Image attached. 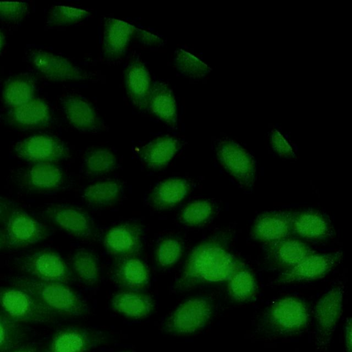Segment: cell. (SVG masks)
I'll use <instances>...</instances> for the list:
<instances>
[{
    "label": "cell",
    "instance_id": "6da1fadb",
    "mask_svg": "<svg viewBox=\"0 0 352 352\" xmlns=\"http://www.w3.org/2000/svg\"><path fill=\"white\" fill-rule=\"evenodd\" d=\"M228 238L216 234L189 253L173 290L182 292L203 284L228 281L244 264L231 252Z\"/></svg>",
    "mask_w": 352,
    "mask_h": 352
},
{
    "label": "cell",
    "instance_id": "7a4b0ae2",
    "mask_svg": "<svg viewBox=\"0 0 352 352\" xmlns=\"http://www.w3.org/2000/svg\"><path fill=\"white\" fill-rule=\"evenodd\" d=\"M12 283L28 291L54 316L80 317L88 313L87 303L65 283L43 281L27 276L14 277Z\"/></svg>",
    "mask_w": 352,
    "mask_h": 352
},
{
    "label": "cell",
    "instance_id": "3957f363",
    "mask_svg": "<svg viewBox=\"0 0 352 352\" xmlns=\"http://www.w3.org/2000/svg\"><path fill=\"white\" fill-rule=\"evenodd\" d=\"M213 313L212 301L204 296H194L179 303L166 317L163 330L175 336L195 333L204 328Z\"/></svg>",
    "mask_w": 352,
    "mask_h": 352
},
{
    "label": "cell",
    "instance_id": "277c9868",
    "mask_svg": "<svg viewBox=\"0 0 352 352\" xmlns=\"http://www.w3.org/2000/svg\"><path fill=\"white\" fill-rule=\"evenodd\" d=\"M309 314L300 298L285 296L274 302L265 312L264 327L271 333L290 336L303 330L307 325Z\"/></svg>",
    "mask_w": 352,
    "mask_h": 352
},
{
    "label": "cell",
    "instance_id": "5b68a950",
    "mask_svg": "<svg viewBox=\"0 0 352 352\" xmlns=\"http://www.w3.org/2000/svg\"><path fill=\"white\" fill-rule=\"evenodd\" d=\"M0 307L20 323H47L55 316L28 291L13 285L0 287Z\"/></svg>",
    "mask_w": 352,
    "mask_h": 352
},
{
    "label": "cell",
    "instance_id": "8992f818",
    "mask_svg": "<svg viewBox=\"0 0 352 352\" xmlns=\"http://www.w3.org/2000/svg\"><path fill=\"white\" fill-rule=\"evenodd\" d=\"M6 245L12 249L25 248L45 239L49 228L21 209L10 210L3 232Z\"/></svg>",
    "mask_w": 352,
    "mask_h": 352
},
{
    "label": "cell",
    "instance_id": "52a82bcc",
    "mask_svg": "<svg viewBox=\"0 0 352 352\" xmlns=\"http://www.w3.org/2000/svg\"><path fill=\"white\" fill-rule=\"evenodd\" d=\"M18 265L27 276L39 280L66 283L72 276L61 256L48 249L27 254L19 260Z\"/></svg>",
    "mask_w": 352,
    "mask_h": 352
},
{
    "label": "cell",
    "instance_id": "ba28073f",
    "mask_svg": "<svg viewBox=\"0 0 352 352\" xmlns=\"http://www.w3.org/2000/svg\"><path fill=\"white\" fill-rule=\"evenodd\" d=\"M344 287L336 285L327 291L314 309L316 343L320 349L329 343L342 314Z\"/></svg>",
    "mask_w": 352,
    "mask_h": 352
},
{
    "label": "cell",
    "instance_id": "9c48e42d",
    "mask_svg": "<svg viewBox=\"0 0 352 352\" xmlns=\"http://www.w3.org/2000/svg\"><path fill=\"white\" fill-rule=\"evenodd\" d=\"M14 153L19 158L32 164L55 163L69 155V150L62 140L45 133L34 134L21 140L15 145Z\"/></svg>",
    "mask_w": 352,
    "mask_h": 352
},
{
    "label": "cell",
    "instance_id": "30bf717a",
    "mask_svg": "<svg viewBox=\"0 0 352 352\" xmlns=\"http://www.w3.org/2000/svg\"><path fill=\"white\" fill-rule=\"evenodd\" d=\"M217 158L228 172L240 185L251 188L256 178V165L252 155L237 143L224 140L217 149Z\"/></svg>",
    "mask_w": 352,
    "mask_h": 352
},
{
    "label": "cell",
    "instance_id": "8fae6325",
    "mask_svg": "<svg viewBox=\"0 0 352 352\" xmlns=\"http://www.w3.org/2000/svg\"><path fill=\"white\" fill-rule=\"evenodd\" d=\"M28 59L42 76L52 81H75L89 78V74L66 58L43 50L30 52Z\"/></svg>",
    "mask_w": 352,
    "mask_h": 352
},
{
    "label": "cell",
    "instance_id": "7c38bea8",
    "mask_svg": "<svg viewBox=\"0 0 352 352\" xmlns=\"http://www.w3.org/2000/svg\"><path fill=\"white\" fill-rule=\"evenodd\" d=\"M104 331L82 327H67L52 337L49 352H89L107 341Z\"/></svg>",
    "mask_w": 352,
    "mask_h": 352
},
{
    "label": "cell",
    "instance_id": "4fadbf2b",
    "mask_svg": "<svg viewBox=\"0 0 352 352\" xmlns=\"http://www.w3.org/2000/svg\"><path fill=\"white\" fill-rule=\"evenodd\" d=\"M342 252L313 253L293 268L284 271L278 277L280 284L314 280L324 277L341 261Z\"/></svg>",
    "mask_w": 352,
    "mask_h": 352
},
{
    "label": "cell",
    "instance_id": "5bb4252c",
    "mask_svg": "<svg viewBox=\"0 0 352 352\" xmlns=\"http://www.w3.org/2000/svg\"><path fill=\"white\" fill-rule=\"evenodd\" d=\"M143 230L140 224L127 221L110 228L103 238L105 250L120 258L137 256L142 246Z\"/></svg>",
    "mask_w": 352,
    "mask_h": 352
},
{
    "label": "cell",
    "instance_id": "9a60e30c",
    "mask_svg": "<svg viewBox=\"0 0 352 352\" xmlns=\"http://www.w3.org/2000/svg\"><path fill=\"white\" fill-rule=\"evenodd\" d=\"M43 216L56 227L79 238L93 235L94 225L84 210L72 206L54 204L47 207Z\"/></svg>",
    "mask_w": 352,
    "mask_h": 352
},
{
    "label": "cell",
    "instance_id": "2e32d148",
    "mask_svg": "<svg viewBox=\"0 0 352 352\" xmlns=\"http://www.w3.org/2000/svg\"><path fill=\"white\" fill-rule=\"evenodd\" d=\"M6 122L20 129L44 128L52 122V112L48 104L42 98L34 97L23 105L8 108Z\"/></svg>",
    "mask_w": 352,
    "mask_h": 352
},
{
    "label": "cell",
    "instance_id": "e0dca14e",
    "mask_svg": "<svg viewBox=\"0 0 352 352\" xmlns=\"http://www.w3.org/2000/svg\"><path fill=\"white\" fill-rule=\"evenodd\" d=\"M294 212L270 211L260 214L252 228V237L266 243L287 238L292 232Z\"/></svg>",
    "mask_w": 352,
    "mask_h": 352
},
{
    "label": "cell",
    "instance_id": "ac0fdd59",
    "mask_svg": "<svg viewBox=\"0 0 352 352\" xmlns=\"http://www.w3.org/2000/svg\"><path fill=\"white\" fill-rule=\"evenodd\" d=\"M65 179L64 173L55 163L32 164L21 179L26 189L34 192H50L59 188Z\"/></svg>",
    "mask_w": 352,
    "mask_h": 352
},
{
    "label": "cell",
    "instance_id": "d6986e66",
    "mask_svg": "<svg viewBox=\"0 0 352 352\" xmlns=\"http://www.w3.org/2000/svg\"><path fill=\"white\" fill-rule=\"evenodd\" d=\"M114 282L124 289L140 291L150 281V273L143 260L138 256L120 258L114 265Z\"/></svg>",
    "mask_w": 352,
    "mask_h": 352
},
{
    "label": "cell",
    "instance_id": "ffe728a7",
    "mask_svg": "<svg viewBox=\"0 0 352 352\" xmlns=\"http://www.w3.org/2000/svg\"><path fill=\"white\" fill-rule=\"evenodd\" d=\"M114 311L124 318L140 320L153 312L155 302L151 296L137 290L123 289L116 293L110 302Z\"/></svg>",
    "mask_w": 352,
    "mask_h": 352
},
{
    "label": "cell",
    "instance_id": "44dd1931",
    "mask_svg": "<svg viewBox=\"0 0 352 352\" xmlns=\"http://www.w3.org/2000/svg\"><path fill=\"white\" fill-rule=\"evenodd\" d=\"M191 187L186 179L172 177L160 182L148 196L150 205L156 210H167L182 202L189 194Z\"/></svg>",
    "mask_w": 352,
    "mask_h": 352
},
{
    "label": "cell",
    "instance_id": "7402d4cb",
    "mask_svg": "<svg viewBox=\"0 0 352 352\" xmlns=\"http://www.w3.org/2000/svg\"><path fill=\"white\" fill-rule=\"evenodd\" d=\"M267 245L270 259L284 271L293 268L305 257L315 252L303 241L288 237Z\"/></svg>",
    "mask_w": 352,
    "mask_h": 352
},
{
    "label": "cell",
    "instance_id": "603a6c76",
    "mask_svg": "<svg viewBox=\"0 0 352 352\" xmlns=\"http://www.w3.org/2000/svg\"><path fill=\"white\" fill-rule=\"evenodd\" d=\"M135 28L122 20L108 19L104 25L102 50L110 60L121 57L126 52L135 34Z\"/></svg>",
    "mask_w": 352,
    "mask_h": 352
},
{
    "label": "cell",
    "instance_id": "cb8c5ba5",
    "mask_svg": "<svg viewBox=\"0 0 352 352\" xmlns=\"http://www.w3.org/2000/svg\"><path fill=\"white\" fill-rule=\"evenodd\" d=\"M124 86L132 102L140 109L148 108L153 88L150 74L145 65L139 61L131 63L124 72Z\"/></svg>",
    "mask_w": 352,
    "mask_h": 352
},
{
    "label": "cell",
    "instance_id": "d4e9b609",
    "mask_svg": "<svg viewBox=\"0 0 352 352\" xmlns=\"http://www.w3.org/2000/svg\"><path fill=\"white\" fill-rule=\"evenodd\" d=\"M61 104L67 120L78 131L91 132L100 127V120L94 108L84 98L69 95L62 100Z\"/></svg>",
    "mask_w": 352,
    "mask_h": 352
},
{
    "label": "cell",
    "instance_id": "484cf974",
    "mask_svg": "<svg viewBox=\"0 0 352 352\" xmlns=\"http://www.w3.org/2000/svg\"><path fill=\"white\" fill-rule=\"evenodd\" d=\"M292 232L309 240H321L333 234L329 220L324 214L314 210L294 212Z\"/></svg>",
    "mask_w": 352,
    "mask_h": 352
},
{
    "label": "cell",
    "instance_id": "4316f807",
    "mask_svg": "<svg viewBox=\"0 0 352 352\" xmlns=\"http://www.w3.org/2000/svg\"><path fill=\"white\" fill-rule=\"evenodd\" d=\"M179 148L180 144L177 139L171 136H162L143 146L139 154L147 167L157 170L166 166Z\"/></svg>",
    "mask_w": 352,
    "mask_h": 352
},
{
    "label": "cell",
    "instance_id": "83f0119b",
    "mask_svg": "<svg viewBox=\"0 0 352 352\" xmlns=\"http://www.w3.org/2000/svg\"><path fill=\"white\" fill-rule=\"evenodd\" d=\"M36 82L29 74H17L7 79L2 87L3 103L8 108L16 107L32 100L35 96Z\"/></svg>",
    "mask_w": 352,
    "mask_h": 352
},
{
    "label": "cell",
    "instance_id": "f1b7e54d",
    "mask_svg": "<svg viewBox=\"0 0 352 352\" xmlns=\"http://www.w3.org/2000/svg\"><path fill=\"white\" fill-rule=\"evenodd\" d=\"M148 108L156 117L171 126L177 122V108L175 96L163 82L153 85L148 99Z\"/></svg>",
    "mask_w": 352,
    "mask_h": 352
},
{
    "label": "cell",
    "instance_id": "f546056e",
    "mask_svg": "<svg viewBox=\"0 0 352 352\" xmlns=\"http://www.w3.org/2000/svg\"><path fill=\"white\" fill-rule=\"evenodd\" d=\"M122 184L116 179H107L89 185L82 192L85 201L94 206H106L114 203L120 196Z\"/></svg>",
    "mask_w": 352,
    "mask_h": 352
},
{
    "label": "cell",
    "instance_id": "4dcf8cb0",
    "mask_svg": "<svg viewBox=\"0 0 352 352\" xmlns=\"http://www.w3.org/2000/svg\"><path fill=\"white\" fill-rule=\"evenodd\" d=\"M227 288L233 300L244 302L255 296L257 283L253 273L243 265L228 279Z\"/></svg>",
    "mask_w": 352,
    "mask_h": 352
},
{
    "label": "cell",
    "instance_id": "1f68e13d",
    "mask_svg": "<svg viewBox=\"0 0 352 352\" xmlns=\"http://www.w3.org/2000/svg\"><path fill=\"white\" fill-rule=\"evenodd\" d=\"M71 265L77 277L84 284L93 286L98 282V261L92 252L85 249L77 250L72 256Z\"/></svg>",
    "mask_w": 352,
    "mask_h": 352
},
{
    "label": "cell",
    "instance_id": "d6a6232c",
    "mask_svg": "<svg viewBox=\"0 0 352 352\" xmlns=\"http://www.w3.org/2000/svg\"><path fill=\"white\" fill-rule=\"evenodd\" d=\"M214 214L213 204L207 199H197L187 204L181 210L179 219L188 226L207 223Z\"/></svg>",
    "mask_w": 352,
    "mask_h": 352
},
{
    "label": "cell",
    "instance_id": "836d02e7",
    "mask_svg": "<svg viewBox=\"0 0 352 352\" xmlns=\"http://www.w3.org/2000/svg\"><path fill=\"white\" fill-rule=\"evenodd\" d=\"M25 338L21 323L0 312V352H8L21 346Z\"/></svg>",
    "mask_w": 352,
    "mask_h": 352
},
{
    "label": "cell",
    "instance_id": "e575fe53",
    "mask_svg": "<svg viewBox=\"0 0 352 352\" xmlns=\"http://www.w3.org/2000/svg\"><path fill=\"white\" fill-rule=\"evenodd\" d=\"M117 164L115 154L105 148L91 150L86 155L84 162L86 172L94 175L111 172L116 168Z\"/></svg>",
    "mask_w": 352,
    "mask_h": 352
},
{
    "label": "cell",
    "instance_id": "d590c367",
    "mask_svg": "<svg viewBox=\"0 0 352 352\" xmlns=\"http://www.w3.org/2000/svg\"><path fill=\"white\" fill-rule=\"evenodd\" d=\"M183 252L184 245L179 239L173 236L164 237L156 246L155 261L161 267H170L180 260Z\"/></svg>",
    "mask_w": 352,
    "mask_h": 352
},
{
    "label": "cell",
    "instance_id": "8d00e7d4",
    "mask_svg": "<svg viewBox=\"0 0 352 352\" xmlns=\"http://www.w3.org/2000/svg\"><path fill=\"white\" fill-rule=\"evenodd\" d=\"M175 65L182 75L190 78L203 77L211 70L198 58L182 49L175 52Z\"/></svg>",
    "mask_w": 352,
    "mask_h": 352
},
{
    "label": "cell",
    "instance_id": "74e56055",
    "mask_svg": "<svg viewBox=\"0 0 352 352\" xmlns=\"http://www.w3.org/2000/svg\"><path fill=\"white\" fill-rule=\"evenodd\" d=\"M90 15L87 10L67 6L53 7L47 16V23L50 26L72 25L82 21Z\"/></svg>",
    "mask_w": 352,
    "mask_h": 352
},
{
    "label": "cell",
    "instance_id": "f35d334b",
    "mask_svg": "<svg viewBox=\"0 0 352 352\" xmlns=\"http://www.w3.org/2000/svg\"><path fill=\"white\" fill-rule=\"evenodd\" d=\"M29 12V5L24 1H0V19L8 22H18L23 19Z\"/></svg>",
    "mask_w": 352,
    "mask_h": 352
},
{
    "label": "cell",
    "instance_id": "ab89813d",
    "mask_svg": "<svg viewBox=\"0 0 352 352\" xmlns=\"http://www.w3.org/2000/svg\"><path fill=\"white\" fill-rule=\"evenodd\" d=\"M271 144L274 151L280 156L287 158L295 157L296 155L292 147L276 129H274L272 132Z\"/></svg>",
    "mask_w": 352,
    "mask_h": 352
},
{
    "label": "cell",
    "instance_id": "60d3db41",
    "mask_svg": "<svg viewBox=\"0 0 352 352\" xmlns=\"http://www.w3.org/2000/svg\"><path fill=\"white\" fill-rule=\"evenodd\" d=\"M138 38L144 44L149 45H157L162 43V39L150 32L146 31L135 29Z\"/></svg>",
    "mask_w": 352,
    "mask_h": 352
},
{
    "label": "cell",
    "instance_id": "b9f144b4",
    "mask_svg": "<svg viewBox=\"0 0 352 352\" xmlns=\"http://www.w3.org/2000/svg\"><path fill=\"white\" fill-rule=\"evenodd\" d=\"M344 344L346 352H351V320H347L344 329Z\"/></svg>",
    "mask_w": 352,
    "mask_h": 352
},
{
    "label": "cell",
    "instance_id": "7bdbcfd3",
    "mask_svg": "<svg viewBox=\"0 0 352 352\" xmlns=\"http://www.w3.org/2000/svg\"><path fill=\"white\" fill-rule=\"evenodd\" d=\"M10 210L9 203L6 200L0 198V220L2 218L6 217Z\"/></svg>",
    "mask_w": 352,
    "mask_h": 352
},
{
    "label": "cell",
    "instance_id": "ee69618b",
    "mask_svg": "<svg viewBox=\"0 0 352 352\" xmlns=\"http://www.w3.org/2000/svg\"><path fill=\"white\" fill-rule=\"evenodd\" d=\"M8 352H37L36 349L33 346L24 345L19 346L12 350Z\"/></svg>",
    "mask_w": 352,
    "mask_h": 352
},
{
    "label": "cell",
    "instance_id": "f6af8a7d",
    "mask_svg": "<svg viewBox=\"0 0 352 352\" xmlns=\"http://www.w3.org/2000/svg\"><path fill=\"white\" fill-rule=\"evenodd\" d=\"M5 43H6V37H5L3 32L0 29V54L3 48Z\"/></svg>",
    "mask_w": 352,
    "mask_h": 352
},
{
    "label": "cell",
    "instance_id": "bcb514c9",
    "mask_svg": "<svg viewBox=\"0 0 352 352\" xmlns=\"http://www.w3.org/2000/svg\"><path fill=\"white\" fill-rule=\"evenodd\" d=\"M6 245L3 232L0 231V250Z\"/></svg>",
    "mask_w": 352,
    "mask_h": 352
},
{
    "label": "cell",
    "instance_id": "7dc6e473",
    "mask_svg": "<svg viewBox=\"0 0 352 352\" xmlns=\"http://www.w3.org/2000/svg\"><path fill=\"white\" fill-rule=\"evenodd\" d=\"M120 352H131L130 351H120Z\"/></svg>",
    "mask_w": 352,
    "mask_h": 352
}]
</instances>
